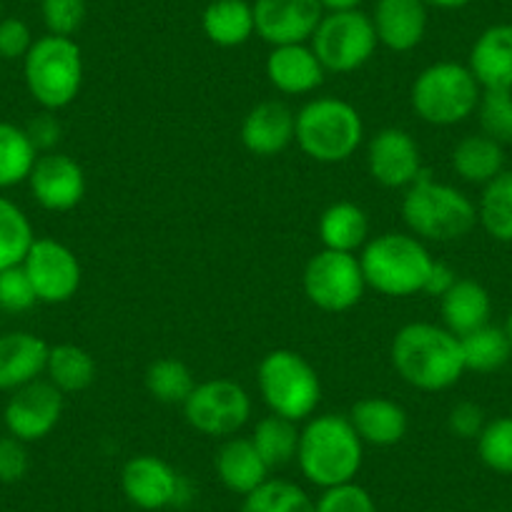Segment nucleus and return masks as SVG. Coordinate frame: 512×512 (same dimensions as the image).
Listing matches in <instances>:
<instances>
[{"label":"nucleus","mask_w":512,"mask_h":512,"mask_svg":"<svg viewBox=\"0 0 512 512\" xmlns=\"http://www.w3.org/2000/svg\"><path fill=\"white\" fill-rule=\"evenodd\" d=\"M390 357L395 372L422 392L447 390L465 372L460 337L437 324H405L392 339Z\"/></svg>","instance_id":"1"},{"label":"nucleus","mask_w":512,"mask_h":512,"mask_svg":"<svg viewBox=\"0 0 512 512\" xmlns=\"http://www.w3.org/2000/svg\"><path fill=\"white\" fill-rule=\"evenodd\" d=\"M364 442L359 440L347 415H317L309 417L299 435L297 462L302 475L312 485L337 487L354 482L362 467Z\"/></svg>","instance_id":"2"},{"label":"nucleus","mask_w":512,"mask_h":512,"mask_svg":"<svg viewBox=\"0 0 512 512\" xmlns=\"http://www.w3.org/2000/svg\"><path fill=\"white\" fill-rule=\"evenodd\" d=\"M359 264L367 287L384 297H412L425 289L435 259L415 234L387 231L364 244Z\"/></svg>","instance_id":"3"},{"label":"nucleus","mask_w":512,"mask_h":512,"mask_svg":"<svg viewBox=\"0 0 512 512\" xmlns=\"http://www.w3.org/2000/svg\"><path fill=\"white\" fill-rule=\"evenodd\" d=\"M402 219L422 241H457L477 224V206L450 184L432 179L422 171L402 199Z\"/></svg>","instance_id":"4"},{"label":"nucleus","mask_w":512,"mask_h":512,"mask_svg":"<svg viewBox=\"0 0 512 512\" xmlns=\"http://www.w3.org/2000/svg\"><path fill=\"white\" fill-rule=\"evenodd\" d=\"M364 123L357 108L342 98H314L297 113L294 141L319 164H342L357 154Z\"/></svg>","instance_id":"5"},{"label":"nucleus","mask_w":512,"mask_h":512,"mask_svg":"<svg viewBox=\"0 0 512 512\" xmlns=\"http://www.w3.org/2000/svg\"><path fill=\"white\" fill-rule=\"evenodd\" d=\"M26 86L46 111L71 106L83 86V56L73 38L43 36L23 58Z\"/></svg>","instance_id":"6"},{"label":"nucleus","mask_w":512,"mask_h":512,"mask_svg":"<svg viewBox=\"0 0 512 512\" xmlns=\"http://www.w3.org/2000/svg\"><path fill=\"white\" fill-rule=\"evenodd\" d=\"M256 382L269 410L292 422L309 420L322 400V382L307 359L292 349H274L259 362Z\"/></svg>","instance_id":"7"},{"label":"nucleus","mask_w":512,"mask_h":512,"mask_svg":"<svg viewBox=\"0 0 512 512\" xmlns=\"http://www.w3.org/2000/svg\"><path fill=\"white\" fill-rule=\"evenodd\" d=\"M482 88L462 63L442 61L427 66L412 83L410 101L417 116L432 126H455L477 111Z\"/></svg>","instance_id":"8"},{"label":"nucleus","mask_w":512,"mask_h":512,"mask_svg":"<svg viewBox=\"0 0 512 512\" xmlns=\"http://www.w3.org/2000/svg\"><path fill=\"white\" fill-rule=\"evenodd\" d=\"M377 43L372 18L352 8L324 13L312 36V51L327 73H354L374 56Z\"/></svg>","instance_id":"9"},{"label":"nucleus","mask_w":512,"mask_h":512,"mask_svg":"<svg viewBox=\"0 0 512 512\" xmlns=\"http://www.w3.org/2000/svg\"><path fill=\"white\" fill-rule=\"evenodd\" d=\"M364 289L367 282L359 256L347 251L322 249L304 269V294L322 312H347L357 307Z\"/></svg>","instance_id":"10"},{"label":"nucleus","mask_w":512,"mask_h":512,"mask_svg":"<svg viewBox=\"0 0 512 512\" xmlns=\"http://www.w3.org/2000/svg\"><path fill=\"white\" fill-rule=\"evenodd\" d=\"M184 417L196 432L209 437H231L249 422L251 397L234 379H209L196 384L184 402Z\"/></svg>","instance_id":"11"},{"label":"nucleus","mask_w":512,"mask_h":512,"mask_svg":"<svg viewBox=\"0 0 512 512\" xmlns=\"http://www.w3.org/2000/svg\"><path fill=\"white\" fill-rule=\"evenodd\" d=\"M38 302L63 304L81 287V262L66 244L56 239H36L23 259Z\"/></svg>","instance_id":"12"},{"label":"nucleus","mask_w":512,"mask_h":512,"mask_svg":"<svg viewBox=\"0 0 512 512\" xmlns=\"http://www.w3.org/2000/svg\"><path fill=\"white\" fill-rule=\"evenodd\" d=\"M251 6L256 36L272 48L312 41L324 18L319 0H254Z\"/></svg>","instance_id":"13"},{"label":"nucleus","mask_w":512,"mask_h":512,"mask_svg":"<svg viewBox=\"0 0 512 512\" xmlns=\"http://www.w3.org/2000/svg\"><path fill=\"white\" fill-rule=\"evenodd\" d=\"M61 415L63 392L51 382L36 379L13 392L6 412H3V420L13 437H18L21 442H38L56 430Z\"/></svg>","instance_id":"14"},{"label":"nucleus","mask_w":512,"mask_h":512,"mask_svg":"<svg viewBox=\"0 0 512 512\" xmlns=\"http://www.w3.org/2000/svg\"><path fill=\"white\" fill-rule=\"evenodd\" d=\"M367 169L377 184L387 189H407L422 174V156L417 141L405 128H382L367 146Z\"/></svg>","instance_id":"15"},{"label":"nucleus","mask_w":512,"mask_h":512,"mask_svg":"<svg viewBox=\"0 0 512 512\" xmlns=\"http://www.w3.org/2000/svg\"><path fill=\"white\" fill-rule=\"evenodd\" d=\"M121 487L128 502L141 510H164L179 505L184 480L166 460L156 455H136L123 465Z\"/></svg>","instance_id":"16"},{"label":"nucleus","mask_w":512,"mask_h":512,"mask_svg":"<svg viewBox=\"0 0 512 512\" xmlns=\"http://www.w3.org/2000/svg\"><path fill=\"white\" fill-rule=\"evenodd\" d=\"M28 184H31L33 199L48 211H71L86 196V174L81 164L56 151L38 156Z\"/></svg>","instance_id":"17"},{"label":"nucleus","mask_w":512,"mask_h":512,"mask_svg":"<svg viewBox=\"0 0 512 512\" xmlns=\"http://www.w3.org/2000/svg\"><path fill=\"white\" fill-rule=\"evenodd\" d=\"M297 136V113L284 101H262L246 113L241 123V144L249 154L277 156Z\"/></svg>","instance_id":"18"},{"label":"nucleus","mask_w":512,"mask_h":512,"mask_svg":"<svg viewBox=\"0 0 512 512\" xmlns=\"http://www.w3.org/2000/svg\"><path fill=\"white\" fill-rule=\"evenodd\" d=\"M377 41L395 53H407L422 43L427 33L425 0H377L372 16Z\"/></svg>","instance_id":"19"},{"label":"nucleus","mask_w":512,"mask_h":512,"mask_svg":"<svg viewBox=\"0 0 512 512\" xmlns=\"http://www.w3.org/2000/svg\"><path fill=\"white\" fill-rule=\"evenodd\" d=\"M48 349L51 347L31 332L0 334V392H16L41 379Z\"/></svg>","instance_id":"20"},{"label":"nucleus","mask_w":512,"mask_h":512,"mask_svg":"<svg viewBox=\"0 0 512 512\" xmlns=\"http://www.w3.org/2000/svg\"><path fill=\"white\" fill-rule=\"evenodd\" d=\"M324 66L307 43L272 48L267 58V78L284 96H304L324 83Z\"/></svg>","instance_id":"21"},{"label":"nucleus","mask_w":512,"mask_h":512,"mask_svg":"<svg viewBox=\"0 0 512 512\" xmlns=\"http://www.w3.org/2000/svg\"><path fill=\"white\" fill-rule=\"evenodd\" d=\"M482 91H512V26L500 23L480 33L467 66Z\"/></svg>","instance_id":"22"},{"label":"nucleus","mask_w":512,"mask_h":512,"mask_svg":"<svg viewBox=\"0 0 512 512\" xmlns=\"http://www.w3.org/2000/svg\"><path fill=\"white\" fill-rule=\"evenodd\" d=\"M347 417L357 430L359 440L374 447L397 445L400 440H405L407 427H410L405 407L387 397H364V400L354 402Z\"/></svg>","instance_id":"23"},{"label":"nucleus","mask_w":512,"mask_h":512,"mask_svg":"<svg viewBox=\"0 0 512 512\" xmlns=\"http://www.w3.org/2000/svg\"><path fill=\"white\" fill-rule=\"evenodd\" d=\"M214 467L226 490L244 497L269 480V465L262 460L251 437L226 440L216 452Z\"/></svg>","instance_id":"24"},{"label":"nucleus","mask_w":512,"mask_h":512,"mask_svg":"<svg viewBox=\"0 0 512 512\" xmlns=\"http://www.w3.org/2000/svg\"><path fill=\"white\" fill-rule=\"evenodd\" d=\"M440 307L445 327L455 337H465V334L485 327L492 312L490 294L475 279H457L450 292L440 299Z\"/></svg>","instance_id":"25"},{"label":"nucleus","mask_w":512,"mask_h":512,"mask_svg":"<svg viewBox=\"0 0 512 512\" xmlns=\"http://www.w3.org/2000/svg\"><path fill=\"white\" fill-rule=\"evenodd\" d=\"M206 38L221 48L244 46L256 33L254 6L246 0H214L201 16Z\"/></svg>","instance_id":"26"},{"label":"nucleus","mask_w":512,"mask_h":512,"mask_svg":"<svg viewBox=\"0 0 512 512\" xmlns=\"http://www.w3.org/2000/svg\"><path fill=\"white\" fill-rule=\"evenodd\" d=\"M369 236V219L362 206L352 201H337L327 206L324 214L319 216V239L324 249L347 251L354 254L359 246L367 244Z\"/></svg>","instance_id":"27"},{"label":"nucleus","mask_w":512,"mask_h":512,"mask_svg":"<svg viewBox=\"0 0 512 512\" xmlns=\"http://www.w3.org/2000/svg\"><path fill=\"white\" fill-rule=\"evenodd\" d=\"M452 169L460 179L485 186L505 171V151L485 134L465 136L452 151Z\"/></svg>","instance_id":"28"},{"label":"nucleus","mask_w":512,"mask_h":512,"mask_svg":"<svg viewBox=\"0 0 512 512\" xmlns=\"http://www.w3.org/2000/svg\"><path fill=\"white\" fill-rule=\"evenodd\" d=\"M48 382L66 395V392L88 390L96 379V362L91 352L78 344H56L48 349L46 362Z\"/></svg>","instance_id":"29"},{"label":"nucleus","mask_w":512,"mask_h":512,"mask_svg":"<svg viewBox=\"0 0 512 512\" xmlns=\"http://www.w3.org/2000/svg\"><path fill=\"white\" fill-rule=\"evenodd\" d=\"M299 435H302V430L297 427V422L272 412L269 417L256 422L251 442L259 450L262 460L269 465V470H274V467H284L292 460H297Z\"/></svg>","instance_id":"30"},{"label":"nucleus","mask_w":512,"mask_h":512,"mask_svg":"<svg viewBox=\"0 0 512 512\" xmlns=\"http://www.w3.org/2000/svg\"><path fill=\"white\" fill-rule=\"evenodd\" d=\"M36 159L38 151L28 139L26 128L0 121V189L28 181Z\"/></svg>","instance_id":"31"},{"label":"nucleus","mask_w":512,"mask_h":512,"mask_svg":"<svg viewBox=\"0 0 512 512\" xmlns=\"http://www.w3.org/2000/svg\"><path fill=\"white\" fill-rule=\"evenodd\" d=\"M460 347L462 359H465V369L482 374L502 369L510 362L512 354V344L507 339L505 329L492 327V324H485V327L460 337Z\"/></svg>","instance_id":"32"},{"label":"nucleus","mask_w":512,"mask_h":512,"mask_svg":"<svg viewBox=\"0 0 512 512\" xmlns=\"http://www.w3.org/2000/svg\"><path fill=\"white\" fill-rule=\"evenodd\" d=\"M477 221L492 239L512 244V171H502L485 184L477 206Z\"/></svg>","instance_id":"33"},{"label":"nucleus","mask_w":512,"mask_h":512,"mask_svg":"<svg viewBox=\"0 0 512 512\" xmlns=\"http://www.w3.org/2000/svg\"><path fill=\"white\" fill-rule=\"evenodd\" d=\"M144 382L149 395L156 402H164V405H184L196 387V379L191 374V369L181 359L174 357L151 362L149 369H146Z\"/></svg>","instance_id":"34"},{"label":"nucleus","mask_w":512,"mask_h":512,"mask_svg":"<svg viewBox=\"0 0 512 512\" xmlns=\"http://www.w3.org/2000/svg\"><path fill=\"white\" fill-rule=\"evenodd\" d=\"M33 241V226L21 206L0 196V272L23 264Z\"/></svg>","instance_id":"35"},{"label":"nucleus","mask_w":512,"mask_h":512,"mask_svg":"<svg viewBox=\"0 0 512 512\" xmlns=\"http://www.w3.org/2000/svg\"><path fill=\"white\" fill-rule=\"evenodd\" d=\"M244 512H317V502L289 480H267L244 497Z\"/></svg>","instance_id":"36"},{"label":"nucleus","mask_w":512,"mask_h":512,"mask_svg":"<svg viewBox=\"0 0 512 512\" xmlns=\"http://www.w3.org/2000/svg\"><path fill=\"white\" fill-rule=\"evenodd\" d=\"M477 455L490 470L512 475V417L487 422L477 437Z\"/></svg>","instance_id":"37"},{"label":"nucleus","mask_w":512,"mask_h":512,"mask_svg":"<svg viewBox=\"0 0 512 512\" xmlns=\"http://www.w3.org/2000/svg\"><path fill=\"white\" fill-rule=\"evenodd\" d=\"M482 134L497 144H512V91H482L477 103Z\"/></svg>","instance_id":"38"},{"label":"nucleus","mask_w":512,"mask_h":512,"mask_svg":"<svg viewBox=\"0 0 512 512\" xmlns=\"http://www.w3.org/2000/svg\"><path fill=\"white\" fill-rule=\"evenodd\" d=\"M36 302H38L36 289H33L23 264L0 272V309H3V312L8 314L28 312Z\"/></svg>","instance_id":"39"},{"label":"nucleus","mask_w":512,"mask_h":512,"mask_svg":"<svg viewBox=\"0 0 512 512\" xmlns=\"http://www.w3.org/2000/svg\"><path fill=\"white\" fill-rule=\"evenodd\" d=\"M41 16L51 36L71 38L86 21V0H41Z\"/></svg>","instance_id":"40"},{"label":"nucleus","mask_w":512,"mask_h":512,"mask_svg":"<svg viewBox=\"0 0 512 512\" xmlns=\"http://www.w3.org/2000/svg\"><path fill=\"white\" fill-rule=\"evenodd\" d=\"M317 512H377L372 495L357 482L327 487L317 500Z\"/></svg>","instance_id":"41"},{"label":"nucleus","mask_w":512,"mask_h":512,"mask_svg":"<svg viewBox=\"0 0 512 512\" xmlns=\"http://www.w3.org/2000/svg\"><path fill=\"white\" fill-rule=\"evenodd\" d=\"M33 33L21 18H0V61L26 58L33 46Z\"/></svg>","instance_id":"42"},{"label":"nucleus","mask_w":512,"mask_h":512,"mask_svg":"<svg viewBox=\"0 0 512 512\" xmlns=\"http://www.w3.org/2000/svg\"><path fill=\"white\" fill-rule=\"evenodd\" d=\"M28 450L26 442H21L18 437H0V482H18L26 477L28 472Z\"/></svg>","instance_id":"43"},{"label":"nucleus","mask_w":512,"mask_h":512,"mask_svg":"<svg viewBox=\"0 0 512 512\" xmlns=\"http://www.w3.org/2000/svg\"><path fill=\"white\" fill-rule=\"evenodd\" d=\"M485 425V412L475 402H457L450 410V417H447V427L460 440H477Z\"/></svg>","instance_id":"44"},{"label":"nucleus","mask_w":512,"mask_h":512,"mask_svg":"<svg viewBox=\"0 0 512 512\" xmlns=\"http://www.w3.org/2000/svg\"><path fill=\"white\" fill-rule=\"evenodd\" d=\"M26 134L28 139H31V144L36 146V151H46V154H51L53 146L61 141L63 128H61V121L56 118V113L43 111L31 118V123L26 126Z\"/></svg>","instance_id":"45"},{"label":"nucleus","mask_w":512,"mask_h":512,"mask_svg":"<svg viewBox=\"0 0 512 512\" xmlns=\"http://www.w3.org/2000/svg\"><path fill=\"white\" fill-rule=\"evenodd\" d=\"M455 282H457V274L452 272V269L447 267L445 262H435V264H432L430 277H427L425 289H422V292L430 294V297H440L442 299L447 292H450L452 284H455Z\"/></svg>","instance_id":"46"},{"label":"nucleus","mask_w":512,"mask_h":512,"mask_svg":"<svg viewBox=\"0 0 512 512\" xmlns=\"http://www.w3.org/2000/svg\"><path fill=\"white\" fill-rule=\"evenodd\" d=\"M322 3L324 11H352V8H357L362 0H319Z\"/></svg>","instance_id":"47"},{"label":"nucleus","mask_w":512,"mask_h":512,"mask_svg":"<svg viewBox=\"0 0 512 512\" xmlns=\"http://www.w3.org/2000/svg\"><path fill=\"white\" fill-rule=\"evenodd\" d=\"M425 3L442 8V11H457V8H465L467 3H472V0H425Z\"/></svg>","instance_id":"48"},{"label":"nucleus","mask_w":512,"mask_h":512,"mask_svg":"<svg viewBox=\"0 0 512 512\" xmlns=\"http://www.w3.org/2000/svg\"><path fill=\"white\" fill-rule=\"evenodd\" d=\"M505 334H507V339H510V344H512V312H510V317H507V324H505Z\"/></svg>","instance_id":"49"},{"label":"nucleus","mask_w":512,"mask_h":512,"mask_svg":"<svg viewBox=\"0 0 512 512\" xmlns=\"http://www.w3.org/2000/svg\"><path fill=\"white\" fill-rule=\"evenodd\" d=\"M0 18H3V0H0Z\"/></svg>","instance_id":"50"}]
</instances>
